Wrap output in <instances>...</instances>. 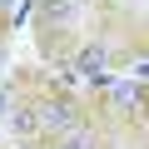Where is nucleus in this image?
<instances>
[{"instance_id":"1","label":"nucleus","mask_w":149,"mask_h":149,"mask_svg":"<svg viewBox=\"0 0 149 149\" xmlns=\"http://www.w3.org/2000/svg\"><path fill=\"white\" fill-rule=\"evenodd\" d=\"M35 10H40V20H45V25H70V20H74V10H80V0H40Z\"/></svg>"},{"instance_id":"2","label":"nucleus","mask_w":149,"mask_h":149,"mask_svg":"<svg viewBox=\"0 0 149 149\" xmlns=\"http://www.w3.org/2000/svg\"><path fill=\"white\" fill-rule=\"evenodd\" d=\"M35 119H40V129H70L74 124V104H40Z\"/></svg>"},{"instance_id":"3","label":"nucleus","mask_w":149,"mask_h":149,"mask_svg":"<svg viewBox=\"0 0 149 149\" xmlns=\"http://www.w3.org/2000/svg\"><path fill=\"white\" fill-rule=\"evenodd\" d=\"M104 45H85L80 55H74V65H80V74H104Z\"/></svg>"},{"instance_id":"4","label":"nucleus","mask_w":149,"mask_h":149,"mask_svg":"<svg viewBox=\"0 0 149 149\" xmlns=\"http://www.w3.org/2000/svg\"><path fill=\"white\" fill-rule=\"evenodd\" d=\"M10 129H15V134H35V129H40L35 109H10Z\"/></svg>"},{"instance_id":"5","label":"nucleus","mask_w":149,"mask_h":149,"mask_svg":"<svg viewBox=\"0 0 149 149\" xmlns=\"http://www.w3.org/2000/svg\"><path fill=\"white\" fill-rule=\"evenodd\" d=\"M109 95H114V104H134V100H139V85H124V80H119Z\"/></svg>"},{"instance_id":"6","label":"nucleus","mask_w":149,"mask_h":149,"mask_svg":"<svg viewBox=\"0 0 149 149\" xmlns=\"http://www.w3.org/2000/svg\"><path fill=\"white\" fill-rule=\"evenodd\" d=\"M70 149H95V139L90 134H70Z\"/></svg>"},{"instance_id":"7","label":"nucleus","mask_w":149,"mask_h":149,"mask_svg":"<svg viewBox=\"0 0 149 149\" xmlns=\"http://www.w3.org/2000/svg\"><path fill=\"white\" fill-rule=\"evenodd\" d=\"M139 74H144V80H149V55H144V60H139Z\"/></svg>"},{"instance_id":"8","label":"nucleus","mask_w":149,"mask_h":149,"mask_svg":"<svg viewBox=\"0 0 149 149\" xmlns=\"http://www.w3.org/2000/svg\"><path fill=\"white\" fill-rule=\"evenodd\" d=\"M5 5H15V0H0V10H5Z\"/></svg>"},{"instance_id":"9","label":"nucleus","mask_w":149,"mask_h":149,"mask_svg":"<svg viewBox=\"0 0 149 149\" xmlns=\"http://www.w3.org/2000/svg\"><path fill=\"white\" fill-rule=\"evenodd\" d=\"M0 114H5V95H0Z\"/></svg>"},{"instance_id":"10","label":"nucleus","mask_w":149,"mask_h":149,"mask_svg":"<svg viewBox=\"0 0 149 149\" xmlns=\"http://www.w3.org/2000/svg\"><path fill=\"white\" fill-rule=\"evenodd\" d=\"M0 70H5V50H0Z\"/></svg>"}]
</instances>
